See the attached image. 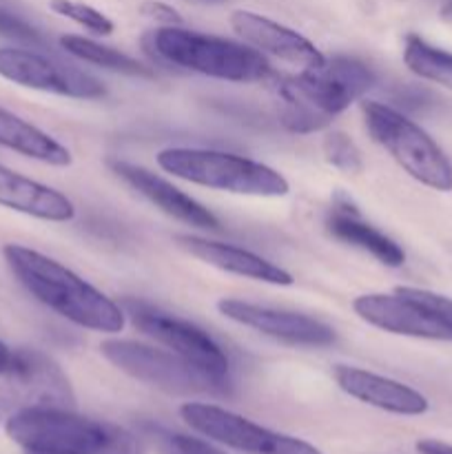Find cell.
<instances>
[{
    "label": "cell",
    "mask_w": 452,
    "mask_h": 454,
    "mask_svg": "<svg viewBox=\"0 0 452 454\" xmlns=\"http://www.w3.org/2000/svg\"><path fill=\"white\" fill-rule=\"evenodd\" d=\"M403 62L415 75L452 91V53L433 47L419 35H408L406 47H403Z\"/></svg>",
    "instance_id": "cell-22"
},
{
    "label": "cell",
    "mask_w": 452,
    "mask_h": 454,
    "mask_svg": "<svg viewBox=\"0 0 452 454\" xmlns=\"http://www.w3.org/2000/svg\"><path fill=\"white\" fill-rule=\"evenodd\" d=\"M323 155L332 167L344 173H359L363 168L362 153L346 133H328L323 140Z\"/></svg>",
    "instance_id": "cell-24"
},
{
    "label": "cell",
    "mask_w": 452,
    "mask_h": 454,
    "mask_svg": "<svg viewBox=\"0 0 452 454\" xmlns=\"http://www.w3.org/2000/svg\"><path fill=\"white\" fill-rule=\"evenodd\" d=\"M0 35H4L9 40H16V43L31 44V47H40L43 44L40 31L34 29L22 18H18L16 13L7 12V9H0Z\"/></svg>",
    "instance_id": "cell-27"
},
{
    "label": "cell",
    "mask_w": 452,
    "mask_h": 454,
    "mask_svg": "<svg viewBox=\"0 0 452 454\" xmlns=\"http://www.w3.org/2000/svg\"><path fill=\"white\" fill-rule=\"evenodd\" d=\"M149 434L155 442V446H158L160 454H224L217 450V448H213L211 443L202 442V439L168 433V430L162 428H151Z\"/></svg>",
    "instance_id": "cell-25"
},
{
    "label": "cell",
    "mask_w": 452,
    "mask_h": 454,
    "mask_svg": "<svg viewBox=\"0 0 452 454\" xmlns=\"http://www.w3.org/2000/svg\"><path fill=\"white\" fill-rule=\"evenodd\" d=\"M51 9L62 18H69L75 25L84 27L87 31L96 35H111L113 34V22L97 9L89 7L84 3H74V0H51Z\"/></svg>",
    "instance_id": "cell-23"
},
{
    "label": "cell",
    "mask_w": 452,
    "mask_h": 454,
    "mask_svg": "<svg viewBox=\"0 0 452 454\" xmlns=\"http://www.w3.org/2000/svg\"><path fill=\"white\" fill-rule=\"evenodd\" d=\"M417 452L419 454H452L450 443L437 442V439H421L417 442Z\"/></svg>",
    "instance_id": "cell-29"
},
{
    "label": "cell",
    "mask_w": 452,
    "mask_h": 454,
    "mask_svg": "<svg viewBox=\"0 0 452 454\" xmlns=\"http://www.w3.org/2000/svg\"><path fill=\"white\" fill-rule=\"evenodd\" d=\"M441 18H443V20L452 22V0H450V3L443 4V9H441Z\"/></svg>",
    "instance_id": "cell-31"
},
{
    "label": "cell",
    "mask_w": 452,
    "mask_h": 454,
    "mask_svg": "<svg viewBox=\"0 0 452 454\" xmlns=\"http://www.w3.org/2000/svg\"><path fill=\"white\" fill-rule=\"evenodd\" d=\"M326 229L332 238L370 253L377 262L390 266V269H399L406 262L403 248L388 235L381 233L377 226L362 220L359 211H355L350 204H335L332 207V211L326 217Z\"/></svg>",
    "instance_id": "cell-19"
},
{
    "label": "cell",
    "mask_w": 452,
    "mask_h": 454,
    "mask_svg": "<svg viewBox=\"0 0 452 454\" xmlns=\"http://www.w3.org/2000/svg\"><path fill=\"white\" fill-rule=\"evenodd\" d=\"M0 388V412H16L27 406H74L69 381L60 368L40 353H13V362Z\"/></svg>",
    "instance_id": "cell-11"
},
{
    "label": "cell",
    "mask_w": 452,
    "mask_h": 454,
    "mask_svg": "<svg viewBox=\"0 0 452 454\" xmlns=\"http://www.w3.org/2000/svg\"><path fill=\"white\" fill-rule=\"evenodd\" d=\"M353 310L370 326L393 333V335L452 341V331L441 319L434 317L425 306L399 293L397 288L390 295H386V293L359 295L353 301Z\"/></svg>",
    "instance_id": "cell-13"
},
{
    "label": "cell",
    "mask_w": 452,
    "mask_h": 454,
    "mask_svg": "<svg viewBox=\"0 0 452 454\" xmlns=\"http://www.w3.org/2000/svg\"><path fill=\"white\" fill-rule=\"evenodd\" d=\"M3 255L18 282L40 301L66 322L93 333L115 335L127 324L122 306L97 291L80 275L60 262L27 248L22 244H7Z\"/></svg>",
    "instance_id": "cell-1"
},
{
    "label": "cell",
    "mask_w": 452,
    "mask_h": 454,
    "mask_svg": "<svg viewBox=\"0 0 452 454\" xmlns=\"http://www.w3.org/2000/svg\"><path fill=\"white\" fill-rule=\"evenodd\" d=\"M100 353L118 371L133 380L171 395H224L226 386L217 384L213 377L199 371L191 362L182 359L173 350H160L153 346L137 344L131 340H106L100 344Z\"/></svg>",
    "instance_id": "cell-6"
},
{
    "label": "cell",
    "mask_w": 452,
    "mask_h": 454,
    "mask_svg": "<svg viewBox=\"0 0 452 454\" xmlns=\"http://www.w3.org/2000/svg\"><path fill=\"white\" fill-rule=\"evenodd\" d=\"M151 43L171 65L182 69L198 71L208 78L226 82H264L273 75L264 53L235 40L182 29V27H162L151 34Z\"/></svg>",
    "instance_id": "cell-3"
},
{
    "label": "cell",
    "mask_w": 452,
    "mask_h": 454,
    "mask_svg": "<svg viewBox=\"0 0 452 454\" xmlns=\"http://www.w3.org/2000/svg\"><path fill=\"white\" fill-rule=\"evenodd\" d=\"M175 244L182 251L193 255L195 260L204 262L208 266H215V269L224 270V273L255 279V282L273 284V286H291L295 282L292 275L284 270L282 266L273 264V262L264 260V257L255 255L251 251H244L239 247L195 238V235H177Z\"/></svg>",
    "instance_id": "cell-17"
},
{
    "label": "cell",
    "mask_w": 452,
    "mask_h": 454,
    "mask_svg": "<svg viewBox=\"0 0 452 454\" xmlns=\"http://www.w3.org/2000/svg\"><path fill=\"white\" fill-rule=\"evenodd\" d=\"M230 27L253 49L269 53L286 65L300 67L301 71L326 65V56L308 38L260 13L238 9L230 13Z\"/></svg>",
    "instance_id": "cell-14"
},
{
    "label": "cell",
    "mask_w": 452,
    "mask_h": 454,
    "mask_svg": "<svg viewBox=\"0 0 452 454\" xmlns=\"http://www.w3.org/2000/svg\"><path fill=\"white\" fill-rule=\"evenodd\" d=\"M0 75L20 87L78 100L105 96V87L91 74L34 49L0 47Z\"/></svg>",
    "instance_id": "cell-10"
},
{
    "label": "cell",
    "mask_w": 452,
    "mask_h": 454,
    "mask_svg": "<svg viewBox=\"0 0 452 454\" xmlns=\"http://www.w3.org/2000/svg\"><path fill=\"white\" fill-rule=\"evenodd\" d=\"M109 167L115 176L122 177L127 184H131L137 193L144 195L151 204H155L167 215L175 217V220L184 222L189 226H195V229H220V220L207 207H202L198 200L186 195L184 191L173 186L164 177L151 173L149 168L124 162V160H109Z\"/></svg>",
    "instance_id": "cell-15"
},
{
    "label": "cell",
    "mask_w": 452,
    "mask_h": 454,
    "mask_svg": "<svg viewBox=\"0 0 452 454\" xmlns=\"http://www.w3.org/2000/svg\"><path fill=\"white\" fill-rule=\"evenodd\" d=\"M217 310L226 319L242 326L253 328L270 340L284 341L288 346H308V348H323L335 341V331L319 319L308 317L291 310H277L270 306L253 304V301L224 297L217 301Z\"/></svg>",
    "instance_id": "cell-12"
},
{
    "label": "cell",
    "mask_w": 452,
    "mask_h": 454,
    "mask_svg": "<svg viewBox=\"0 0 452 454\" xmlns=\"http://www.w3.org/2000/svg\"><path fill=\"white\" fill-rule=\"evenodd\" d=\"M0 207L44 222H71L75 207L65 193L47 184L9 171L0 164Z\"/></svg>",
    "instance_id": "cell-18"
},
{
    "label": "cell",
    "mask_w": 452,
    "mask_h": 454,
    "mask_svg": "<svg viewBox=\"0 0 452 454\" xmlns=\"http://www.w3.org/2000/svg\"><path fill=\"white\" fill-rule=\"evenodd\" d=\"M362 114L372 140L408 176L434 191H452V162L419 124L377 100L362 102Z\"/></svg>",
    "instance_id": "cell-5"
},
{
    "label": "cell",
    "mask_w": 452,
    "mask_h": 454,
    "mask_svg": "<svg viewBox=\"0 0 452 454\" xmlns=\"http://www.w3.org/2000/svg\"><path fill=\"white\" fill-rule=\"evenodd\" d=\"M0 146L51 167L71 164V153L66 146L7 109H0Z\"/></svg>",
    "instance_id": "cell-20"
},
{
    "label": "cell",
    "mask_w": 452,
    "mask_h": 454,
    "mask_svg": "<svg viewBox=\"0 0 452 454\" xmlns=\"http://www.w3.org/2000/svg\"><path fill=\"white\" fill-rule=\"evenodd\" d=\"M60 47L66 53L78 58V60L89 62V65H97L102 69L115 71V74L137 75V78H151L153 75L149 67L140 65L137 60L129 58L127 53H120L115 49L96 43V40L82 38V35H62Z\"/></svg>",
    "instance_id": "cell-21"
},
{
    "label": "cell",
    "mask_w": 452,
    "mask_h": 454,
    "mask_svg": "<svg viewBox=\"0 0 452 454\" xmlns=\"http://www.w3.org/2000/svg\"><path fill=\"white\" fill-rule=\"evenodd\" d=\"M180 417L189 428L211 442L246 454H323L304 439L273 433L255 421L202 402L182 403Z\"/></svg>",
    "instance_id": "cell-8"
},
{
    "label": "cell",
    "mask_w": 452,
    "mask_h": 454,
    "mask_svg": "<svg viewBox=\"0 0 452 454\" xmlns=\"http://www.w3.org/2000/svg\"><path fill=\"white\" fill-rule=\"evenodd\" d=\"M375 82V74L363 62L337 56L317 69H304L297 75L279 78L275 91L300 98L319 114L335 118L355 100L366 96Z\"/></svg>",
    "instance_id": "cell-9"
},
{
    "label": "cell",
    "mask_w": 452,
    "mask_h": 454,
    "mask_svg": "<svg viewBox=\"0 0 452 454\" xmlns=\"http://www.w3.org/2000/svg\"><path fill=\"white\" fill-rule=\"evenodd\" d=\"M142 13H144L146 18H151V20L162 22L164 27H180L182 25L180 13L164 3H144L142 4Z\"/></svg>",
    "instance_id": "cell-28"
},
{
    "label": "cell",
    "mask_w": 452,
    "mask_h": 454,
    "mask_svg": "<svg viewBox=\"0 0 452 454\" xmlns=\"http://www.w3.org/2000/svg\"><path fill=\"white\" fill-rule=\"evenodd\" d=\"M399 293L412 297L415 301H419L421 306L430 310L437 319H441L448 328L452 331V300L450 297H443L439 293L425 291V288H412V286H399Z\"/></svg>",
    "instance_id": "cell-26"
},
{
    "label": "cell",
    "mask_w": 452,
    "mask_h": 454,
    "mask_svg": "<svg viewBox=\"0 0 452 454\" xmlns=\"http://www.w3.org/2000/svg\"><path fill=\"white\" fill-rule=\"evenodd\" d=\"M332 375H335L337 386L346 395L372 408L406 417H417L428 412V399L419 390L410 388V386L401 384V381L388 380V377L375 375V372L355 366H335Z\"/></svg>",
    "instance_id": "cell-16"
},
{
    "label": "cell",
    "mask_w": 452,
    "mask_h": 454,
    "mask_svg": "<svg viewBox=\"0 0 452 454\" xmlns=\"http://www.w3.org/2000/svg\"><path fill=\"white\" fill-rule=\"evenodd\" d=\"M120 306L137 331L144 333L158 344L167 346L168 350H173L182 359L213 377L217 384L229 388V357L208 333H204L202 328L186 322V319L177 317V315L149 304V301L137 300V297H124Z\"/></svg>",
    "instance_id": "cell-7"
},
{
    "label": "cell",
    "mask_w": 452,
    "mask_h": 454,
    "mask_svg": "<svg viewBox=\"0 0 452 454\" xmlns=\"http://www.w3.org/2000/svg\"><path fill=\"white\" fill-rule=\"evenodd\" d=\"M4 433L22 454H146L127 428L62 406L20 408L7 417Z\"/></svg>",
    "instance_id": "cell-2"
},
{
    "label": "cell",
    "mask_w": 452,
    "mask_h": 454,
    "mask_svg": "<svg viewBox=\"0 0 452 454\" xmlns=\"http://www.w3.org/2000/svg\"><path fill=\"white\" fill-rule=\"evenodd\" d=\"M155 160L162 171L207 189L255 198H284L291 191L286 177L273 167L235 153L173 146L160 151Z\"/></svg>",
    "instance_id": "cell-4"
},
{
    "label": "cell",
    "mask_w": 452,
    "mask_h": 454,
    "mask_svg": "<svg viewBox=\"0 0 452 454\" xmlns=\"http://www.w3.org/2000/svg\"><path fill=\"white\" fill-rule=\"evenodd\" d=\"M12 362H13V353L3 344V341H0V377L7 375L9 368H12Z\"/></svg>",
    "instance_id": "cell-30"
}]
</instances>
